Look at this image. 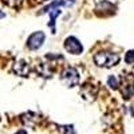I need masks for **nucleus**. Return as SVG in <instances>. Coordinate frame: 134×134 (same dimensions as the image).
Here are the masks:
<instances>
[{
	"instance_id": "15",
	"label": "nucleus",
	"mask_w": 134,
	"mask_h": 134,
	"mask_svg": "<svg viewBox=\"0 0 134 134\" xmlns=\"http://www.w3.org/2000/svg\"><path fill=\"white\" fill-rule=\"evenodd\" d=\"M16 134H27V133H26V130H20V131H18Z\"/></svg>"
},
{
	"instance_id": "2",
	"label": "nucleus",
	"mask_w": 134,
	"mask_h": 134,
	"mask_svg": "<svg viewBox=\"0 0 134 134\" xmlns=\"http://www.w3.org/2000/svg\"><path fill=\"white\" fill-rule=\"evenodd\" d=\"M60 79L67 87H74L79 83L81 76H79L78 70H75L74 67H67V69L63 70V72L60 75Z\"/></svg>"
},
{
	"instance_id": "12",
	"label": "nucleus",
	"mask_w": 134,
	"mask_h": 134,
	"mask_svg": "<svg viewBox=\"0 0 134 134\" xmlns=\"http://www.w3.org/2000/svg\"><path fill=\"white\" fill-rule=\"evenodd\" d=\"M107 85L113 88V90H117L118 86H119V82H118V79H117L114 75H110V76L107 78Z\"/></svg>"
},
{
	"instance_id": "11",
	"label": "nucleus",
	"mask_w": 134,
	"mask_h": 134,
	"mask_svg": "<svg viewBox=\"0 0 134 134\" xmlns=\"http://www.w3.org/2000/svg\"><path fill=\"white\" fill-rule=\"evenodd\" d=\"M133 93H134V86H131V85H126L125 88H122V95H124L125 99L131 98Z\"/></svg>"
},
{
	"instance_id": "16",
	"label": "nucleus",
	"mask_w": 134,
	"mask_h": 134,
	"mask_svg": "<svg viewBox=\"0 0 134 134\" xmlns=\"http://www.w3.org/2000/svg\"><path fill=\"white\" fill-rule=\"evenodd\" d=\"M4 16H5V14H4V12H3V11H0V18H2V19H3V18H4Z\"/></svg>"
},
{
	"instance_id": "3",
	"label": "nucleus",
	"mask_w": 134,
	"mask_h": 134,
	"mask_svg": "<svg viewBox=\"0 0 134 134\" xmlns=\"http://www.w3.org/2000/svg\"><path fill=\"white\" fill-rule=\"evenodd\" d=\"M63 47H64V50H66L67 52L72 54V55H81V54L83 52L82 43L79 42V39L75 38V36H67V38L64 39Z\"/></svg>"
},
{
	"instance_id": "10",
	"label": "nucleus",
	"mask_w": 134,
	"mask_h": 134,
	"mask_svg": "<svg viewBox=\"0 0 134 134\" xmlns=\"http://www.w3.org/2000/svg\"><path fill=\"white\" fill-rule=\"evenodd\" d=\"M58 129L62 134H75V129L72 125H60L58 126Z\"/></svg>"
},
{
	"instance_id": "17",
	"label": "nucleus",
	"mask_w": 134,
	"mask_h": 134,
	"mask_svg": "<svg viewBox=\"0 0 134 134\" xmlns=\"http://www.w3.org/2000/svg\"><path fill=\"white\" fill-rule=\"evenodd\" d=\"M131 114H133V115H134V109H133V111H131Z\"/></svg>"
},
{
	"instance_id": "7",
	"label": "nucleus",
	"mask_w": 134,
	"mask_h": 134,
	"mask_svg": "<svg viewBox=\"0 0 134 134\" xmlns=\"http://www.w3.org/2000/svg\"><path fill=\"white\" fill-rule=\"evenodd\" d=\"M38 72L40 74V76L50 78V76L52 75V69L50 67V64H47V63H39V66H38Z\"/></svg>"
},
{
	"instance_id": "8",
	"label": "nucleus",
	"mask_w": 134,
	"mask_h": 134,
	"mask_svg": "<svg viewBox=\"0 0 134 134\" xmlns=\"http://www.w3.org/2000/svg\"><path fill=\"white\" fill-rule=\"evenodd\" d=\"M36 119H38L36 118V114L35 113H31V111H28V113L21 115V121H23L26 125H34Z\"/></svg>"
},
{
	"instance_id": "1",
	"label": "nucleus",
	"mask_w": 134,
	"mask_h": 134,
	"mask_svg": "<svg viewBox=\"0 0 134 134\" xmlns=\"http://www.w3.org/2000/svg\"><path fill=\"white\" fill-rule=\"evenodd\" d=\"M121 60L119 55L114 52H109V51H100L94 55V63L98 67H113L118 64Z\"/></svg>"
},
{
	"instance_id": "9",
	"label": "nucleus",
	"mask_w": 134,
	"mask_h": 134,
	"mask_svg": "<svg viewBox=\"0 0 134 134\" xmlns=\"http://www.w3.org/2000/svg\"><path fill=\"white\" fill-rule=\"evenodd\" d=\"M50 14V23H48V27L50 28H52V31L55 32V20H57V18L62 14V11L60 9H54V11H51V12H48ZM52 32V34H54Z\"/></svg>"
},
{
	"instance_id": "6",
	"label": "nucleus",
	"mask_w": 134,
	"mask_h": 134,
	"mask_svg": "<svg viewBox=\"0 0 134 134\" xmlns=\"http://www.w3.org/2000/svg\"><path fill=\"white\" fill-rule=\"evenodd\" d=\"M12 71L14 74H16L18 76H23V78H27L31 72V67L28 66V63L23 59H19L15 62L14 67H12Z\"/></svg>"
},
{
	"instance_id": "4",
	"label": "nucleus",
	"mask_w": 134,
	"mask_h": 134,
	"mask_svg": "<svg viewBox=\"0 0 134 134\" xmlns=\"http://www.w3.org/2000/svg\"><path fill=\"white\" fill-rule=\"evenodd\" d=\"M44 39H46L44 32H42V31L34 32L32 35H30L28 39H27V47L30 50H32V51H35V50H38V48H40L43 46Z\"/></svg>"
},
{
	"instance_id": "13",
	"label": "nucleus",
	"mask_w": 134,
	"mask_h": 134,
	"mask_svg": "<svg viewBox=\"0 0 134 134\" xmlns=\"http://www.w3.org/2000/svg\"><path fill=\"white\" fill-rule=\"evenodd\" d=\"M125 62L127 64H133L134 63V50H129L125 55Z\"/></svg>"
},
{
	"instance_id": "5",
	"label": "nucleus",
	"mask_w": 134,
	"mask_h": 134,
	"mask_svg": "<svg viewBox=\"0 0 134 134\" xmlns=\"http://www.w3.org/2000/svg\"><path fill=\"white\" fill-rule=\"evenodd\" d=\"M74 4H75V0H54L52 3L43 7L39 14H48L54 9H59V7H71Z\"/></svg>"
},
{
	"instance_id": "14",
	"label": "nucleus",
	"mask_w": 134,
	"mask_h": 134,
	"mask_svg": "<svg viewBox=\"0 0 134 134\" xmlns=\"http://www.w3.org/2000/svg\"><path fill=\"white\" fill-rule=\"evenodd\" d=\"M5 3L11 7H14V8H18L19 4L21 3V0H5Z\"/></svg>"
}]
</instances>
